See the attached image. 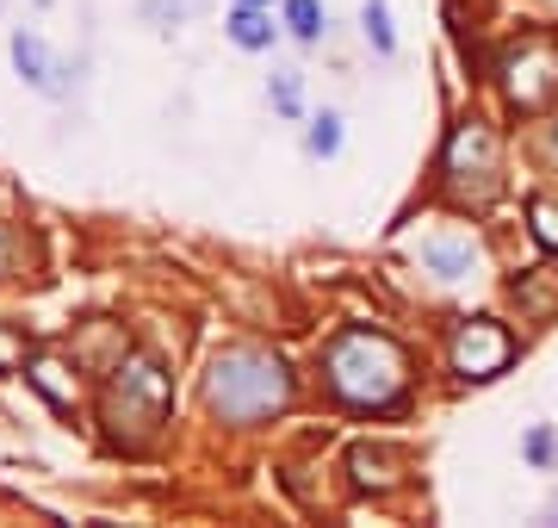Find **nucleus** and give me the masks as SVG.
Masks as SVG:
<instances>
[{
	"instance_id": "16",
	"label": "nucleus",
	"mask_w": 558,
	"mask_h": 528,
	"mask_svg": "<svg viewBox=\"0 0 558 528\" xmlns=\"http://www.w3.org/2000/svg\"><path fill=\"white\" fill-rule=\"evenodd\" d=\"M360 32L373 44V57H398V25H391V0H366L360 7Z\"/></svg>"
},
{
	"instance_id": "22",
	"label": "nucleus",
	"mask_w": 558,
	"mask_h": 528,
	"mask_svg": "<svg viewBox=\"0 0 558 528\" xmlns=\"http://www.w3.org/2000/svg\"><path fill=\"white\" fill-rule=\"evenodd\" d=\"M539 156H546V163L558 168V119H546V124H539Z\"/></svg>"
},
{
	"instance_id": "24",
	"label": "nucleus",
	"mask_w": 558,
	"mask_h": 528,
	"mask_svg": "<svg viewBox=\"0 0 558 528\" xmlns=\"http://www.w3.org/2000/svg\"><path fill=\"white\" fill-rule=\"evenodd\" d=\"M242 7H274V0H242Z\"/></svg>"
},
{
	"instance_id": "4",
	"label": "nucleus",
	"mask_w": 558,
	"mask_h": 528,
	"mask_svg": "<svg viewBox=\"0 0 558 528\" xmlns=\"http://www.w3.org/2000/svg\"><path fill=\"white\" fill-rule=\"evenodd\" d=\"M440 193L459 212H484L502 193V137L490 119H459L440 149Z\"/></svg>"
},
{
	"instance_id": "20",
	"label": "nucleus",
	"mask_w": 558,
	"mask_h": 528,
	"mask_svg": "<svg viewBox=\"0 0 558 528\" xmlns=\"http://www.w3.org/2000/svg\"><path fill=\"white\" fill-rule=\"evenodd\" d=\"M521 454H527V467H534V472H553V467H558V435H553V423H534V429H527Z\"/></svg>"
},
{
	"instance_id": "14",
	"label": "nucleus",
	"mask_w": 558,
	"mask_h": 528,
	"mask_svg": "<svg viewBox=\"0 0 558 528\" xmlns=\"http://www.w3.org/2000/svg\"><path fill=\"white\" fill-rule=\"evenodd\" d=\"M279 25H286L299 44H323L329 13H323V0H279Z\"/></svg>"
},
{
	"instance_id": "5",
	"label": "nucleus",
	"mask_w": 558,
	"mask_h": 528,
	"mask_svg": "<svg viewBox=\"0 0 558 528\" xmlns=\"http://www.w3.org/2000/svg\"><path fill=\"white\" fill-rule=\"evenodd\" d=\"M497 87L515 112H546L558 106V38L553 32H521L497 57Z\"/></svg>"
},
{
	"instance_id": "3",
	"label": "nucleus",
	"mask_w": 558,
	"mask_h": 528,
	"mask_svg": "<svg viewBox=\"0 0 558 528\" xmlns=\"http://www.w3.org/2000/svg\"><path fill=\"white\" fill-rule=\"evenodd\" d=\"M168 410H174V380L156 355H124L112 373H106L100 392V429L106 442L124 447V454H143L168 429Z\"/></svg>"
},
{
	"instance_id": "25",
	"label": "nucleus",
	"mask_w": 558,
	"mask_h": 528,
	"mask_svg": "<svg viewBox=\"0 0 558 528\" xmlns=\"http://www.w3.org/2000/svg\"><path fill=\"white\" fill-rule=\"evenodd\" d=\"M32 7H57V0H32Z\"/></svg>"
},
{
	"instance_id": "6",
	"label": "nucleus",
	"mask_w": 558,
	"mask_h": 528,
	"mask_svg": "<svg viewBox=\"0 0 558 528\" xmlns=\"http://www.w3.org/2000/svg\"><path fill=\"white\" fill-rule=\"evenodd\" d=\"M447 367H453L465 386L497 380V373L515 367V329L497 324V317H465V324H453V336H447Z\"/></svg>"
},
{
	"instance_id": "7",
	"label": "nucleus",
	"mask_w": 558,
	"mask_h": 528,
	"mask_svg": "<svg viewBox=\"0 0 558 528\" xmlns=\"http://www.w3.org/2000/svg\"><path fill=\"white\" fill-rule=\"evenodd\" d=\"M403 479H410L403 447H391V442H354V447H348V485H354V491L385 497V491H398Z\"/></svg>"
},
{
	"instance_id": "9",
	"label": "nucleus",
	"mask_w": 558,
	"mask_h": 528,
	"mask_svg": "<svg viewBox=\"0 0 558 528\" xmlns=\"http://www.w3.org/2000/svg\"><path fill=\"white\" fill-rule=\"evenodd\" d=\"M7 50H13V69H20L25 87H38V94H50V100L69 87V82H62V62L50 57V44H44L38 32H25V25H20V32L7 38Z\"/></svg>"
},
{
	"instance_id": "18",
	"label": "nucleus",
	"mask_w": 558,
	"mask_h": 528,
	"mask_svg": "<svg viewBox=\"0 0 558 528\" xmlns=\"http://www.w3.org/2000/svg\"><path fill=\"white\" fill-rule=\"evenodd\" d=\"M267 100H274L279 119H304V87L292 69H279V75H267Z\"/></svg>"
},
{
	"instance_id": "1",
	"label": "nucleus",
	"mask_w": 558,
	"mask_h": 528,
	"mask_svg": "<svg viewBox=\"0 0 558 528\" xmlns=\"http://www.w3.org/2000/svg\"><path fill=\"white\" fill-rule=\"evenodd\" d=\"M323 386L341 410H360V417H391V410L410 405V355H403L398 336L366 324L336 329L317 355Z\"/></svg>"
},
{
	"instance_id": "13",
	"label": "nucleus",
	"mask_w": 558,
	"mask_h": 528,
	"mask_svg": "<svg viewBox=\"0 0 558 528\" xmlns=\"http://www.w3.org/2000/svg\"><path fill=\"white\" fill-rule=\"evenodd\" d=\"M32 267H38V237L25 224H0V286L32 274Z\"/></svg>"
},
{
	"instance_id": "23",
	"label": "nucleus",
	"mask_w": 558,
	"mask_h": 528,
	"mask_svg": "<svg viewBox=\"0 0 558 528\" xmlns=\"http://www.w3.org/2000/svg\"><path fill=\"white\" fill-rule=\"evenodd\" d=\"M546 523H558V491H553V504H546Z\"/></svg>"
},
{
	"instance_id": "8",
	"label": "nucleus",
	"mask_w": 558,
	"mask_h": 528,
	"mask_svg": "<svg viewBox=\"0 0 558 528\" xmlns=\"http://www.w3.org/2000/svg\"><path fill=\"white\" fill-rule=\"evenodd\" d=\"M416 262H422V274H435L440 286H459V280L478 274V243H472L465 230H435V237L416 243Z\"/></svg>"
},
{
	"instance_id": "12",
	"label": "nucleus",
	"mask_w": 558,
	"mask_h": 528,
	"mask_svg": "<svg viewBox=\"0 0 558 528\" xmlns=\"http://www.w3.org/2000/svg\"><path fill=\"white\" fill-rule=\"evenodd\" d=\"M75 373H81V367L57 361V355H32V386H38L57 410H75V398H81V380H75Z\"/></svg>"
},
{
	"instance_id": "19",
	"label": "nucleus",
	"mask_w": 558,
	"mask_h": 528,
	"mask_svg": "<svg viewBox=\"0 0 558 528\" xmlns=\"http://www.w3.org/2000/svg\"><path fill=\"white\" fill-rule=\"evenodd\" d=\"M32 355H38V348H32V336H25L20 324H0V380L20 373V367H32Z\"/></svg>"
},
{
	"instance_id": "17",
	"label": "nucleus",
	"mask_w": 558,
	"mask_h": 528,
	"mask_svg": "<svg viewBox=\"0 0 558 528\" xmlns=\"http://www.w3.org/2000/svg\"><path fill=\"white\" fill-rule=\"evenodd\" d=\"M527 224H534V243L546 255H558V193H534L527 200Z\"/></svg>"
},
{
	"instance_id": "21",
	"label": "nucleus",
	"mask_w": 558,
	"mask_h": 528,
	"mask_svg": "<svg viewBox=\"0 0 558 528\" xmlns=\"http://www.w3.org/2000/svg\"><path fill=\"white\" fill-rule=\"evenodd\" d=\"M205 0H143V13L149 20H186V13H199Z\"/></svg>"
},
{
	"instance_id": "11",
	"label": "nucleus",
	"mask_w": 558,
	"mask_h": 528,
	"mask_svg": "<svg viewBox=\"0 0 558 528\" xmlns=\"http://www.w3.org/2000/svg\"><path fill=\"white\" fill-rule=\"evenodd\" d=\"M223 38L236 44V50H248V57H260V50H274L279 44V25H274V7H230L223 13Z\"/></svg>"
},
{
	"instance_id": "15",
	"label": "nucleus",
	"mask_w": 558,
	"mask_h": 528,
	"mask_svg": "<svg viewBox=\"0 0 558 528\" xmlns=\"http://www.w3.org/2000/svg\"><path fill=\"white\" fill-rule=\"evenodd\" d=\"M341 137H348V131H341V112H329V106L304 119V156L329 163V156H341Z\"/></svg>"
},
{
	"instance_id": "2",
	"label": "nucleus",
	"mask_w": 558,
	"mask_h": 528,
	"mask_svg": "<svg viewBox=\"0 0 558 528\" xmlns=\"http://www.w3.org/2000/svg\"><path fill=\"white\" fill-rule=\"evenodd\" d=\"M199 398L205 410L230 429H260L274 423L279 410L299 398V380L286 355L267 343H223L211 361H205V380H199Z\"/></svg>"
},
{
	"instance_id": "10",
	"label": "nucleus",
	"mask_w": 558,
	"mask_h": 528,
	"mask_svg": "<svg viewBox=\"0 0 558 528\" xmlns=\"http://www.w3.org/2000/svg\"><path fill=\"white\" fill-rule=\"evenodd\" d=\"M509 299L521 305L527 324H553L558 317V267H527L509 280Z\"/></svg>"
}]
</instances>
